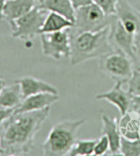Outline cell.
Wrapping results in <instances>:
<instances>
[{"label": "cell", "mask_w": 140, "mask_h": 156, "mask_svg": "<svg viewBox=\"0 0 140 156\" xmlns=\"http://www.w3.org/2000/svg\"><path fill=\"white\" fill-rule=\"evenodd\" d=\"M118 126L121 137L128 140L140 139V111H127L118 120Z\"/></svg>", "instance_id": "obj_10"}, {"label": "cell", "mask_w": 140, "mask_h": 156, "mask_svg": "<svg viewBox=\"0 0 140 156\" xmlns=\"http://www.w3.org/2000/svg\"><path fill=\"white\" fill-rule=\"evenodd\" d=\"M116 15L108 16L94 2L76 10V19L72 27L69 28L70 35L84 31H95L111 26Z\"/></svg>", "instance_id": "obj_4"}, {"label": "cell", "mask_w": 140, "mask_h": 156, "mask_svg": "<svg viewBox=\"0 0 140 156\" xmlns=\"http://www.w3.org/2000/svg\"><path fill=\"white\" fill-rule=\"evenodd\" d=\"M41 8L62 15L71 22H75L76 10L73 8L70 0H38Z\"/></svg>", "instance_id": "obj_15"}, {"label": "cell", "mask_w": 140, "mask_h": 156, "mask_svg": "<svg viewBox=\"0 0 140 156\" xmlns=\"http://www.w3.org/2000/svg\"><path fill=\"white\" fill-rule=\"evenodd\" d=\"M123 82L116 81L113 87L108 91L102 92L95 96L96 100H106L113 105L119 110L121 115L131 109L132 95L123 89Z\"/></svg>", "instance_id": "obj_8"}, {"label": "cell", "mask_w": 140, "mask_h": 156, "mask_svg": "<svg viewBox=\"0 0 140 156\" xmlns=\"http://www.w3.org/2000/svg\"><path fill=\"white\" fill-rule=\"evenodd\" d=\"M74 23L62 15L49 12L42 27V33L56 32L73 27ZM41 33V34H42Z\"/></svg>", "instance_id": "obj_17"}, {"label": "cell", "mask_w": 140, "mask_h": 156, "mask_svg": "<svg viewBox=\"0 0 140 156\" xmlns=\"http://www.w3.org/2000/svg\"><path fill=\"white\" fill-rule=\"evenodd\" d=\"M14 81L19 84L21 86L23 99L39 93H52L58 94V90L56 89V87L32 76H24L16 79Z\"/></svg>", "instance_id": "obj_13"}, {"label": "cell", "mask_w": 140, "mask_h": 156, "mask_svg": "<svg viewBox=\"0 0 140 156\" xmlns=\"http://www.w3.org/2000/svg\"><path fill=\"white\" fill-rule=\"evenodd\" d=\"M98 59L99 70L115 82L127 83L135 70L131 58L120 50L108 53Z\"/></svg>", "instance_id": "obj_6"}, {"label": "cell", "mask_w": 140, "mask_h": 156, "mask_svg": "<svg viewBox=\"0 0 140 156\" xmlns=\"http://www.w3.org/2000/svg\"><path fill=\"white\" fill-rule=\"evenodd\" d=\"M49 12L37 4L27 13L15 20L10 26L12 36L22 41H31L42 33V27Z\"/></svg>", "instance_id": "obj_5"}, {"label": "cell", "mask_w": 140, "mask_h": 156, "mask_svg": "<svg viewBox=\"0 0 140 156\" xmlns=\"http://www.w3.org/2000/svg\"><path fill=\"white\" fill-rule=\"evenodd\" d=\"M127 2L140 16V0H127Z\"/></svg>", "instance_id": "obj_26"}, {"label": "cell", "mask_w": 140, "mask_h": 156, "mask_svg": "<svg viewBox=\"0 0 140 156\" xmlns=\"http://www.w3.org/2000/svg\"><path fill=\"white\" fill-rule=\"evenodd\" d=\"M23 100L21 86L14 81L10 86H6L0 93V108L16 109Z\"/></svg>", "instance_id": "obj_16"}, {"label": "cell", "mask_w": 140, "mask_h": 156, "mask_svg": "<svg viewBox=\"0 0 140 156\" xmlns=\"http://www.w3.org/2000/svg\"><path fill=\"white\" fill-rule=\"evenodd\" d=\"M84 123V119H78L65 120L53 125L42 145L43 155H67L78 140L79 130Z\"/></svg>", "instance_id": "obj_3"}, {"label": "cell", "mask_w": 140, "mask_h": 156, "mask_svg": "<svg viewBox=\"0 0 140 156\" xmlns=\"http://www.w3.org/2000/svg\"><path fill=\"white\" fill-rule=\"evenodd\" d=\"M6 1L7 0H0V21L3 19V8H4V6H5Z\"/></svg>", "instance_id": "obj_28"}, {"label": "cell", "mask_w": 140, "mask_h": 156, "mask_svg": "<svg viewBox=\"0 0 140 156\" xmlns=\"http://www.w3.org/2000/svg\"><path fill=\"white\" fill-rule=\"evenodd\" d=\"M127 91L132 96L140 95V70L135 69L127 82Z\"/></svg>", "instance_id": "obj_20"}, {"label": "cell", "mask_w": 140, "mask_h": 156, "mask_svg": "<svg viewBox=\"0 0 140 156\" xmlns=\"http://www.w3.org/2000/svg\"><path fill=\"white\" fill-rule=\"evenodd\" d=\"M70 1L72 4L73 8H75V10L93 3V0H70Z\"/></svg>", "instance_id": "obj_25"}, {"label": "cell", "mask_w": 140, "mask_h": 156, "mask_svg": "<svg viewBox=\"0 0 140 156\" xmlns=\"http://www.w3.org/2000/svg\"><path fill=\"white\" fill-rule=\"evenodd\" d=\"M118 1L119 0H93V2L98 6L108 16L116 15Z\"/></svg>", "instance_id": "obj_21"}, {"label": "cell", "mask_w": 140, "mask_h": 156, "mask_svg": "<svg viewBox=\"0 0 140 156\" xmlns=\"http://www.w3.org/2000/svg\"><path fill=\"white\" fill-rule=\"evenodd\" d=\"M59 100V95L52 93H39L25 98L22 104L14 110V113H24L40 110L50 107Z\"/></svg>", "instance_id": "obj_11"}, {"label": "cell", "mask_w": 140, "mask_h": 156, "mask_svg": "<svg viewBox=\"0 0 140 156\" xmlns=\"http://www.w3.org/2000/svg\"><path fill=\"white\" fill-rule=\"evenodd\" d=\"M4 154V151L3 149L1 147V144H0V155H3Z\"/></svg>", "instance_id": "obj_30"}, {"label": "cell", "mask_w": 140, "mask_h": 156, "mask_svg": "<svg viewBox=\"0 0 140 156\" xmlns=\"http://www.w3.org/2000/svg\"><path fill=\"white\" fill-rule=\"evenodd\" d=\"M15 108H0V125L3 123L14 113Z\"/></svg>", "instance_id": "obj_24"}, {"label": "cell", "mask_w": 140, "mask_h": 156, "mask_svg": "<svg viewBox=\"0 0 140 156\" xmlns=\"http://www.w3.org/2000/svg\"><path fill=\"white\" fill-rule=\"evenodd\" d=\"M43 55L55 60L69 58L70 54V35L69 28L56 32L40 34Z\"/></svg>", "instance_id": "obj_7"}, {"label": "cell", "mask_w": 140, "mask_h": 156, "mask_svg": "<svg viewBox=\"0 0 140 156\" xmlns=\"http://www.w3.org/2000/svg\"><path fill=\"white\" fill-rule=\"evenodd\" d=\"M132 62L135 69L140 70V31H138L135 36Z\"/></svg>", "instance_id": "obj_23"}, {"label": "cell", "mask_w": 140, "mask_h": 156, "mask_svg": "<svg viewBox=\"0 0 140 156\" xmlns=\"http://www.w3.org/2000/svg\"><path fill=\"white\" fill-rule=\"evenodd\" d=\"M109 151H110V143H109L108 138L105 135H102V136L96 140L94 150V155H105Z\"/></svg>", "instance_id": "obj_22"}, {"label": "cell", "mask_w": 140, "mask_h": 156, "mask_svg": "<svg viewBox=\"0 0 140 156\" xmlns=\"http://www.w3.org/2000/svg\"><path fill=\"white\" fill-rule=\"evenodd\" d=\"M111 26L95 31H84L70 35V62L76 66L115 51L110 41Z\"/></svg>", "instance_id": "obj_2"}, {"label": "cell", "mask_w": 140, "mask_h": 156, "mask_svg": "<svg viewBox=\"0 0 140 156\" xmlns=\"http://www.w3.org/2000/svg\"><path fill=\"white\" fill-rule=\"evenodd\" d=\"M35 5V0H7L3 8V19L9 25L30 12Z\"/></svg>", "instance_id": "obj_14"}, {"label": "cell", "mask_w": 140, "mask_h": 156, "mask_svg": "<svg viewBox=\"0 0 140 156\" xmlns=\"http://www.w3.org/2000/svg\"><path fill=\"white\" fill-rule=\"evenodd\" d=\"M97 139H82L77 140L70 149L69 156H91L94 155V150Z\"/></svg>", "instance_id": "obj_18"}, {"label": "cell", "mask_w": 140, "mask_h": 156, "mask_svg": "<svg viewBox=\"0 0 140 156\" xmlns=\"http://www.w3.org/2000/svg\"><path fill=\"white\" fill-rule=\"evenodd\" d=\"M135 34L128 32L116 16L111 25L110 41L115 50H120L133 58V47L135 41Z\"/></svg>", "instance_id": "obj_9"}, {"label": "cell", "mask_w": 140, "mask_h": 156, "mask_svg": "<svg viewBox=\"0 0 140 156\" xmlns=\"http://www.w3.org/2000/svg\"><path fill=\"white\" fill-rule=\"evenodd\" d=\"M131 109L140 111V95H138V96H132Z\"/></svg>", "instance_id": "obj_27"}, {"label": "cell", "mask_w": 140, "mask_h": 156, "mask_svg": "<svg viewBox=\"0 0 140 156\" xmlns=\"http://www.w3.org/2000/svg\"><path fill=\"white\" fill-rule=\"evenodd\" d=\"M120 155L140 156V139L128 140L121 137Z\"/></svg>", "instance_id": "obj_19"}, {"label": "cell", "mask_w": 140, "mask_h": 156, "mask_svg": "<svg viewBox=\"0 0 140 156\" xmlns=\"http://www.w3.org/2000/svg\"><path fill=\"white\" fill-rule=\"evenodd\" d=\"M50 107L40 110L13 113L3 123L0 144L3 155H24L34 147L36 135L49 117Z\"/></svg>", "instance_id": "obj_1"}, {"label": "cell", "mask_w": 140, "mask_h": 156, "mask_svg": "<svg viewBox=\"0 0 140 156\" xmlns=\"http://www.w3.org/2000/svg\"><path fill=\"white\" fill-rule=\"evenodd\" d=\"M5 86H6L5 81H4L3 79H2V78H0V93H1L2 90H3Z\"/></svg>", "instance_id": "obj_29"}, {"label": "cell", "mask_w": 140, "mask_h": 156, "mask_svg": "<svg viewBox=\"0 0 140 156\" xmlns=\"http://www.w3.org/2000/svg\"><path fill=\"white\" fill-rule=\"evenodd\" d=\"M101 119L102 122L101 132L108 138L110 143L109 152L111 155H120L121 135L119 130L118 120L116 118L111 119L105 113H102Z\"/></svg>", "instance_id": "obj_12"}]
</instances>
